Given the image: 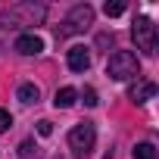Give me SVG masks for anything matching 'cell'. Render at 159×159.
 Masks as SVG:
<instances>
[{"label": "cell", "mask_w": 159, "mask_h": 159, "mask_svg": "<svg viewBox=\"0 0 159 159\" xmlns=\"http://www.w3.org/2000/svg\"><path fill=\"white\" fill-rule=\"evenodd\" d=\"M140 72V62L131 50H116L106 62V75L112 78V81H128V78H137Z\"/></svg>", "instance_id": "cell-1"}, {"label": "cell", "mask_w": 159, "mask_h": 159, "mask_svg": "<svg viewBox=\"0 0 159 159\" xmlns=\"http://www.w3.org/2000/svg\"><path fill=\"white\" fill-rule=\"evenodd\" d=\"M94 140H97L94 122H81V125H75L72 134H69V150H72L78 159H84V156L94 150Z\"/></svg>", "instance_id": "cell-2"}, {"label": "cell", "mask_w": 159, "mask_h": 159, "mask_svg": "<svg viewBox=\"0 0 159 159\" xmlns=\"http://www.w3.org/2000/svg\"><path fill=\"white\" fill-rule=\"evenodd\" d=\"M94 25V10L88 7V3H78L69 16H66V22H62V28L56 31V38H69V34H81L84 28H91Z\"/></svg>", "instance_id": "cell-3"}, {"label": "cell", "mask_w": 159, "mask_h": 159, "mask_svg": "<svg viewBox=\"0 0 159 159\" xmlns=\"http://www.w3.org/2000/svg\"><path fill=\"white\" fill-rule=\"evenodd\" d=\"M131 34H134V44H137V50H143L147 56H153V53H156V25H153L147 16H137V19H134V28H131Z\"/></svg>", "instance_id": "cell-4"}, {"label": "cell", "mask_w": 159, "mask_h": 159, "mask_svg": "<svg viewBox=\"0 0 159 159\" xmlns=\"http://www.w3.org/2000/svg\"><path fill=\"white\" fill-rule=\"evenodd\" d=\"M153 97H156V84L153 81H137V78H134V84L128 88V100L131 103H147Z\"/></svg>", "instance_id": "cell-5"}, {"label": "cell", "mask_w": 159, "mask_h": 159, "mask_svg": "<svg viewBox=\"0 0 159 159\" xmlns=\"http://www.w3.org/2000/svg\"><path fill=\"white\" fill-rule=\"evenodd\" d=\"M44 50V41L38 38V34H19L16 38V53H22V56H38Z\"/></svg>", "instance_id": "cell-6"}, {"label": "cell", "mask_w": 159, "mask_h": 159, "mask_svg": "<svg viewBox=\"0 0 159 159\" xmlns=\"http://www.w3.org/2000/svg\"><path fill=\"white\" fill-rule=\"evenodd\" d=\"M88 66H91L88 47H72V50H69V69H72V72H88Z\"/></svg>", "instance_id": "cell-7"}, {"label": "cell", "mask_w": 159, "mask_h": 159, "mask_svg": "<svg viewBox=\"0 0 159 159\" xmlns=\"http://www.w3.org/2000/svg\"><path fill=\"white\" fill-rule=\"evenodd\" d=\"M75 100H78V91H75V88H59L56 97H53V106H56V109H69Z\"/></svg>", "instance_id": "cell-8"}, {"label": "cell", "mask_w": 159, "mask_h": 159, "mask_svg": "<svg viewBox=\"0 0 159 159\" xmlns=\"http://www.w3.org/2000/svg\"><path fill=\"white\" fill-rule=\"evenodd\" d=\"M16 97H19L22 103H38V97H41V91H38L34 84H19V91H16Z\"/></svg>", "instance_id": "cell-9"}, {"label": "cell", "mask_w": 159, "mask_h": 159, "mask_svg": "<svg viewBox=\"0 0 159 159\" xmlns=\"http://www.w3.org/2000/svg\"><path fill=\"white\" fill-rule=\"evenodd\" d=\"M134 159H159V153H156V147H153V143H147V140H143V143H137V147H134Z\"/></svg>", "instance_id": "cell-10"}, {"label": "cell", "mask_w": 159, "mask_h": 159, "mask_svg": "<svg viewBox=\"0 0 159 159\" xmlns=\"http://www.w3.org/2000/svg\"><path fill=\"white\" fill-rule=\"evenodd\" d=\"M103 13H106V16H122V13H125V3H119V0H116V3H106Z\"/></svg>", "instance_id": "cell-11"}, {"label": "cell", "mask_w": 159, "mask_h": 159, "mask_svg": "<svg viewBox=\"0 0 159 159\" xmlns=\"http://www.w3.org/2000/svg\"><path fill=\"white\" fill-rule=\"evenodd\" d=\"M81 100H84V106H97V103H100V100H97V91H94V88H84Z\"/></svg>", "instance_id": "cell-12"}, {"label": "cell", "mask_w": 159, "mask_h": 159, "mask_svg": "<svg viewBox=\"0 0 159 159\" xmlns=\"http://www.w3.org/2000/svg\"><path fill=\"white\" fill-rule=\"evenodd\" d=\"M38 134H41V137H47V134H53V122H47V119H41V122H38Z\"/></svg>", "instance_id": "cell-13"}, {"label": "cell", "mask_w": 159, "mask_h": 159, "mask_svg": "<svg viewBox=\"0 0 159 159\" xmlns=\"http://www.w3.org/2000/svg\"><path fill=\"white\" fill-rule=\"evenodd\" d=\"M10 125H13V116H10L7 109H0V131H7Z\"/></svg>", "instance_id": "cell-14"}, {"label": "cell", "mask_w": 159, "mask_h": 159, "mask_svg": "<svg viewBox=\"0 0 159 159\" xmlns=\"http://www.w3.org/2000/svg\"><path fill=\"white\" fill-rule=\"evenodd\" d=\"M19 150H22V159H28V156H31V150H34V143H31V140H25Z\"/></svg>", "instance_id": "cell-15"}]
</instances>
